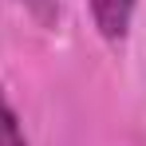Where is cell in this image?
Listing matches in <instances>:
<instances>
[{
    "mask_svg": "<svg viewBox=\"0 0 146 146\" xmlns=\"http://www.w3.org/2000/svg\"><path fill=\"white\" fill-rule=\"evenodd\" d=\"M87 8H91L95 32L111 48H119L122 40H126V32H130V20H134L138 0H87Z\"/></svg>",
    "mask_w": 146,
    "mask_h": 146,
    "instance_id": "6da1fadb",
    "label": "cell"
},
{
    "mask_svg": "<svg viewBox=\"0 0 146 146\" xmlns=\"http://www.w3.org/2000/svg\"><path fill=\"white\" fill-rule=\"evenodd\" d=\"M0 146H28L24 126H20L16 111L8 107V99H4V95H0Z\"/></svg>",
    "mask_w": 146,
    "mask_h": 146,
    "instance_id": "7a4b0ae2",
    "label": "cell"
}]
</instances>
